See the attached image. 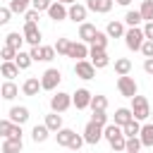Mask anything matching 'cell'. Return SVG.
Masks as SVG:
<instances>
[{
    "label": "cell",
    "instance_id": "obj_1",
    "mask_svg": "<svg viewBox=\"0 0 153 153\" xmlns=\"http://www.w3.org/2000/svg\"><path fill=\"white\" fill-rule=\"evenodd\" d=\"M131 117L136 120V122H143V120H148V115H151V105H148V98L146 96H134L131 98Z\"/></svg>",
    "mask_w": 153,
    "mask_h": 153
},
{
    "label": "cell",
    "instance_id": "obj_2",
    "mask_svg": "<svg viewBox=\"0 0 153 153\" xmlns=\"http://www.w3.org/2000/svg\"><path fill=\"white\" fill-rule=\"evenodd\" d=\"M60 81H62L60 69H57V67H50V69H45L43 76H41V91H55Z\"/></svg>",
    "mask_w": 153,
    "mask_h": 153
},
{
    "label": "cell",
    "instance_id": "obj_3",
    "mask_svg": "<svg viewBox=\"0 0 153 153\" xmlns=\"http://www.w3.org/2000/svg\"><path fill=\"white\" fill-rule=\"evenodd\" d=\"M122 38H124V45H127L129 50H141V43L146 41V38H143V31H141V26L127 29Z\"/></svg>",
    "mask_w": 153,
    "mask_h": 153
},
{
    "label": "cell",
    "instance_id": "obj_4",
    "mask_svg": "<svg viewBox=\"0 0 153 153\" xmlns=\"http://www.w3.org/2000/svg\"><path fill=\"white\" fill-rule=\"evenodd\" d=\"M29 55H31V62H50L55 57V48L53 45H31Z\"/></svg>",
    "mask_w": 153,
    "mask_h": 153
},
{
    "label": "cell",
    "instance_id": "obj_5",
    "mask_svg": "<svg viewBox=\"0 0 153 153\" xmlns=\"http://www.w3.org/2000/svg\"><path fill=\"white\" fill-rule=\"evenodd\" d=\"M69 105H72V93H65V91H57L55 96H50V110L53 112H65V110H69Z\"/></svg>",
    "mask_w": 153,
    "mask_h": 153
},
{
    "label": "cell",
    "instance_id": "obj_6",
    "mask_svg": "<svg viewBox=\"0 0 153 153\" xmlns=\"http://www.w3.org/2000/svg\"><path fill=\"white\" fill-rule=\"evenodd\" d=\"M117 91L124 96V98H134L136 96V91H139V86H136V81H134V76H120L117 79Z\"/></svg>",
    "mask_w": 153,
    "mask_h": 153
},
{
    "label": "cell",
    "instance_id": "obj_7",
    "mask_svg": "<svg viewBox=\"0 0 153 153\" xmlns=\"http://www.w3.org/2000/svg\"><path fill=\"white\" fill-rule=\"evenodd\" d=\"M84 143H91V146H96L100 139H103V127L100 124H96V122H88L86 127H84Z\"/></svg>",
    "mask_w": 153,
    "mask_h": 153
},
{
    "label": "cell",
    "instance_id": "obj_8",
    "mask_svg": "<svg viewBox=\"0 0 153 153\" xmlns=\"http://www.w3.org/2000/svg\"><path fill=\"white\" fill-rule=\"evenodd\" d=\"M22 36H24V41L29 45H41V29H38V24H26L24 22Z\"/></svg>",
    "mask_w": 153,
    "mask_h": 153
},
{
    "label": "cell",
    "instance_id": "obj_9",
    "mask_svg": "<svg viewBox=\"0 0 153 153\" xmlns=\"http://www.w3.org/2000/svg\"><path fill=\"white\" fill-rule=\"evenodd\" d=\"M29 108L26 105H14V108H10V115H7V120L12 122V124H26L29 122Z\"/></svg>",
    "mask_w": 153,
    "mask_h": 153
},
{
    "label": "cell",
    "instance_id": "obj_10",
    "mask_svg": "<svg viewBox=\"0 0 153 153\" xmlns=\"http://www.w3.org/2000/svg\"><path fill=\"white\" fill-rule=\"evenodd\" d=\"M88 62L96 67V69H103V67H108L110 65V57H108V53L105 50H98V48H88Z\"/></svg>",
    "mask_w": 153,
    "mask_h": 153
},
{
    "label": "cell",
    "instance_id": "obj_11",
    "mask_svg": "<svg viewBox=\"0 0 153 153\" xmlns=\"http://www.w3.org/2000/svg\"><path fill=\"white\" fill-rule=\"evenodd\" d=\"M74 74H76L79 79L88 81V79H93V76H96V67H93L88 60H79V62L74 65Z\"/></svg>",
    "mask_w": 153,
    "mask_h": 153
},
{
    "label": "cell",
    "instance_id": "obj_12",
    "mask_svg": "<svg viewBox=\"0 0 153 153\" xmlns=\"http://www.w3.org/2000/svg\"><path fill=\"white\" fill-rule=\"evenodd\" d=\"M91 91L88 88H76L74 93H72V105L76 108V110H84V108H88V103H91Z\"/></svg>",
    "mask_w": 153,
    "mask_h": 153
},
{
    "label": "cell",
    "instance_id": "obj_13",
    "mask_svg": "<svg viewBox=\"0 0 153 153\" xmlns=\"http://www.w3.org/2000/svg\"><path fill=\"white\" fill-rule=\"evenodd\" d=\"M86 14H88L86 5L74 2V5H69V7H67V19H72V22H76V24H84V22H86Z\"/></svg>",
    "mask_w": 153,
    "mask_h": 153
},
{
    "label": "cell",
    "instance_id": "obj_14",
    "mask_svg": "<svg viewBox=\"0 0 153 153\" xmlns=\"http://www.w3.org/2000/svg\"><path fill=\"white\" fill-rule=\"evenodd\" d=\"M67 57H74L76 62H79V60H86V57H88V45L81 43V41H72V43H69Z\"/></svg>",
    "mask_w": 153,
    "mask_h": 153
},
{
    "label": "cell",
    "instance_id": "obj_15",
    "mask_svg": "<svg viewBox=\"0 0 153 153\" xmlns=\"http://www.w3.org/2000/svg\"><path fill=\"white\" fill-rule=\"evenodd\" d=\"M86 10H91L96 14H105L112 10V2L110 0H86Z\"/></svg>",
    "mask_w": 153,
    "mask_h": 153
},
{
    "label": "cell",
    "instance_id": "obj_16",
    "mask_svg": "<svg viewBox=\"0 0 153 153\" xmlns=\"http://www.w3.org/2000/svg\"><path fill=\"white\" fill-rule=\"evenodd\" d=\"M48 17H50L53 22H65V19H67V7L53 0V5L48 7Z\"/></svg>",
    "mask_w": 153,
    "mask_h": 153
},
{
    "label": "cell",
    "instance_id": "obj_17",
    "mask_svg": "<svg viewBox=\"0 0 153 153\" xmlns=\"http://www.w3.org/2000/svg\"><path fill=\"white\" fill-rule=\"evenodd\" d=\"M38 91H41V79L38 76H29L22 84V93L24 96H38Z\"/></svg>",
    "mask_w": 153,
    "mask_h": 153
},
{
    "label": "cell",
    "instance_id": "obj_18",
    "mask_svg": "<svg viewBox=\"0 0 153 153\" xmlns=\"http://www.w3.org/2000/svg\"><path fill=\"white\" fill-rule=\"evenodd\" d=\"M124 24L122 22H108V26H105V36L108 38H122L124 36Z\"/></svg>",
    "mask_w": 153,
    "mask_h": 153
},
{
    "label": "cell",
    "instance_id": "obj_19",
    "mask_svg": "<svg viewBox=\"0 0 153 153\" xmlns=\"http://www.w3.org/2000/svg\"><path fill=\"white\" fill-rule=\"evenodd\" d=\"M17 93H19V88H17L14 81H5V84H0V98H5V100H14Z\"/></svg>",
    "mask_w": 153,
    "mask_h": 153
},
{
    "label": "cell",
    "instance_id": "obj_20",
    "mask_svg": "<svg viewBox=\"0 0 153 153\" xmlns=\"http://www.w3.org/2000/svg\"><path fill=\"white\" fill-rule=\"evenodd\" d=\"M139 141H141V146H153V124L148 122V124H141V131H139Z\"/></svg>",
    "mask_w": 153,
    "mask_h": 153
},
{
    "label": "cell",
    "instance_id": "obj_21",
    "mask_svg": "<svg viewBox=\"0 0 153 153\" xmlns=\"http://www.w3.org/2000/svg\"><path fill=\"white\" fill-rule=\"evenodd\" d=\"M96 31H98V29H96L93 24H88V22L79 24V38H81V43H91V38H93Z\"/></svg>",
    "mask_w": 153,
    "mask_h": 153
},
{
    "label": "cell",
    "instance_id": "obj_22",
    "mask_svg": "<svg viewBox=\"0 0 153 153\" xmlns=\"http://www.w3.org/2000/svg\"><path fill=\"white\" fill-rule=\"evenodd\" d=\"M134 117H131V110L129 108H117L115 110V122L112 124H117V127H124L127 122H131Z\"/></svg>",
    "mask_w": 153,
    "mask_h": 153
},
{
    "label": "cell",
    "instance_id": "obj_23",
    "mask_svg": "<svg viewBox=\"0 0 153 153\" xmlns=\"http://www.w3.org/2000/svg\"><path fill=\"white\" fill-rule=\"evenodd\" d=\"M43 124L48 127V131H57V129H62V115L50 112V115H45V122Z\"/></svg>",
    "mask_w": 153,
    "mask_h": 153
},
{
    "label": "cell",
    "instance_id": "obj_24",
    "mask_svg": "<svg viewBox=\"0 0 153 153\" xmlns=\"http://www.w3.org/2000/svg\"><path fill=\"white\" fill-rule=\"evenodd\" d=\"M48 136H50V131H48V127H45V124H36V127L31 129V139H33L36 143L48 141Z\"/></svg>",
    "mask_w": 153,
    "mask_h": 153
},
{
    "label": "cell",
    "instance_id": "obj_25",
    "mask_svg": "<svg viewBox=\"0 0 153 153\" xmlns=\"http://www.w3.org/2000/svg\"><path fill=\"white\" fill-rule=\"evenodd\" d=\"M22 43H24V36H22L19 31H10L7 38H5V45L14 48V50H22Z\"/></svg>",
    "mask_w": 153,
    "mask_h": 153
},
{
    "label": "cell",
    "instance_id": "obj_26",
    "mask_svg": "<svg viewBox=\"0 0 153 153\" xmlns=\"http://www.w3.org/2000/svg\"><path fill=\"white\" fill-rule=\"evenodd\" d=\"M115 72H117V76H127V74L131 72V60L117 57V60H115Z\"/></svg>",
    "mask_w": 153,
    "mask_h": 153
},
{
    "label": "cell",
    "instance_id": "obj_27",
    "mask_svg": "<svg viewBox=\"0 0 153 153\" xmlns=\"http://www.w3.org/2000/svg\"><path fill=\"white\" fill-rule=\"evenodd\" d=\"M139 131H141V122H136V120H131V122H127L122 127L124 139H134V136H139Z\"/></svg>",
    "mask_w": 153,
    "mask_h": 153
},
{
    "label": "cell",
    "instance_id": "obj_28",
    "mask_svg": "<svg viewBox=\"0 0 153 153\" xmlns=\"http://www.w3.org/2000/svg\"><path fill=\"white\" fill-rule=\"evenodd\" d=\"M0 74H2L7 81H12V79L19 74V69H17V65H14V62H2V65H0Z\"/></svg>",
    "mask_w": 153,
    "mask_h": 153
},
{
    "label": "cell",
    "instance_id": "obj_29",
    "mask_svg": "<svg viewBox=\"0 0 153 153\" xmlns=\"http://www.w3.org/2000/svg\"><path fill=\"white\" fill-rule=\"evenodd\" d=\"M139 14H141L143 22H153V0H141Z\"/></svg>",
    "mask_w": 153,
    "mask_h": 153
},
{
    "label": "cell",
    "instance_id": "obj_30",
    "mask_svg": "<svg viewBox=\"0 0 153 153\" xmlns=\"http://www.w3.org/2000/svg\"><path fill=\"white\" fill-rule=\"evenodd\" d=\"M91 48H98V50H105V48H108V36H105V31H96V33H93Z\"/></svg>",
    "mask_w": 153,
    "mask_h": 153
},
{
    "label": "cell",
    "instance_id": "obj_31",
    "mask_svg": "<svg viewBox=\"0 0 153 153\" xmlns=\"http://www.w3.org/2000/svg\"><path fill=\"white\" fill-rule=\"evenodd\" d=\"M72 136H74V131H72V129H67V127H62V129H57V131H55V139H57V143H60V146H69Z\"/></svg>",
    "mask_w": 153,
    "mask_h": 153
},
{
    "label": "cell",
    "instance_id": "obj_32",
    "mask_svg": "<svg viewBox=\"0 0 153 153\" xmlns=\"http://www.w3.org/2000/svg\"><path fill=\"white\" fill-rule=\"evenodd\" d=\"M22 146H24L22 141H14V139H5L0 151H2V153H22Z\"/></svg>",
    "mask_w": 153,
    "mask_h": 153
},
{
    "label": "cell",
    "instance_id": "obj_33",
    "mask_svg": "<svg viewBox=\"0 0 153 153\" xmlns=\"http://www.w3.org/2000/svg\"><path fill=\"white\" fill-rule=\"evenodd\" d=\"M29 5H31V0H10V12L12 14H24L29 10Z\"/></svg>",
    "mask_w": 153,
    "mask_h": 153
},
{
    "label": "cell",
    "instance_id": "obj_34",
    "mask_svg": "<svg viewBox=\"0 0 153 153\" xmlns=\"http://www.w3.org/2000/svg\"><path fill=\"white\" fill-rule=\"evenodd\" d=\"M143 19H141V14H139V10H129L127 14H124V24L129 26V29H134V26H139Z\"/></svg>",
    "mask_w": 153,
    "mask_h": 153
},
{
    "label": "cell",
    "instance_id": "obj_35",
    "mask_svg": "<svg viewBox=\"0 0 153 153\" xmlns=\"http://www.w3.org/2000/svg\"><path fill=\"white\" fill-rule=\"evenodd\" d=\"M14 65H17V69H29L31 67V55L24 53V50H19L17 57H14Z\"/></svg>",
    "mask_w": 153,
    "mask_h": 153
},
{
    "label": "cell",
    "instance_id": "obj_36",
    "mask_svg": "<svg viewBox=\"0 0 153 153\" xmlns=\"http://www.w3.org/2000/svg\"><path fill=\"white\" fill-rule=\"evenodd\" d=\"M88 108H91V110H105V108H108V98H105L103 93H96V96H91Z\"/></svg>",
    "mask_w": 153,
    "mask_h": 153
},
{
    "label": "cell",
    "instance_id": "obj_37",
    "mask_svg": "<svg viewBox=\"0 0 153 153\" xmlns=\"http://www.w3.org/2000/svg\"><path fill=\"white\" fill-rule=\"evenodd\" d=\"M117 134H122V127H117V124H105L103 127V139L105 141H112Z\"/></svg>",
    "mask_w": 153,
    "mask_h": 153
},
{
    "label": "cell",
    "instance_id": "obj_38",
    "mask_svg": "<svg viewBox=\"0 0 153 153\" xmlns=\"http://www.w3.org/2000/svg\"><path fill=\"white\" fill-rule=\"evenodd\" d=\"M69 43H72L69 38H57V43H55L53 48H55L57 55H65V57H67V53H69Z\"/></svg>",
    "mask_w": 153,
    "mask_h": 153
},
{
    "label": "cell",
    "instance_id": "obj_39",
    "mask_svg": "<svg viewBox=\"0 0 153 153\" xmlns=\"http://www.w3.org/2000/svg\"><path fill=\"white\" fill-rule=\"evenodd\" d=\"M17 53H19V50H14V48H10V45H2V48H0V57H2V62H14Z\"/></svg>",
    "mask_w": 153,
    "mask_h": 153
},
{
    "label": "cell",
    "instance_id": "obj_40",
    "mask_svg": "<svg viewBox=\"0 0 153 153\" xmlns=\"http://www.w3.org/2000/svg\"><path fill=\"white\" fill-rule=\"evenodd\" d=\"M124 141H127L124 134H117V136H115L112 141H108V143H110V148H112L115 153H124Z\"/></svg>",
    "mask_w": 153,
    "mask_h": 153
},
{
    "label": "cell",
    "instance_id": "obj_41",
    "mask_svg": "<svg viewBox=\"0 0 153 153\" xmlns=\"http://www.w3.org/2000/svg\"><path fill=\"white\" fill-rule=\"evenodd\" d=\"M139 151H141V141H139V136L124 141V153H139Z\"/></svg>",
    "mask_w": 153,
    "mask_h": 153
},
{
    "label": "cell",
    "instance_id": "obj_42",
    "mask_svg": "<svg viewBox=\"0 0 153 153\" xmlns=\"http://www.w3.org/2000/svg\"><path fill=\"white\" fill-rule=\"evenodd\" d=\"M91 122H96V124H100V127L110 124V122H108V115H105V110H93V115H91Z\"/></svg>",
    "mask_w": 153,
    "mask_h": 153
},
{
    "label": "cell",
    "instance_id": "obj_43",
    "mask_svg": "<svg viewBox=\"0 0 153 153\" xmlns=\"http://www.w3.org/2000/svg\"><path fill=\"white\" fill-rule=\"evenodd\" d=\"M50 5H53V0H31V10H36L38 14L41 12H48Z\"/></svg>",
    "mask_w": 153,
    "mask_h": 153
},
{
    "label": "cell",
    "instance_id": "obj_44",
    "mask_svg": "<svg viewBox=\"0 0 153 153\" xmlns=\"http://www.w3.org/2000/svg\"><path fill=\"white\" fill-rule=\"evenodd\" d=\"M7 139L22 141V124H12V127H10V134H7Z\"/></svg>",
    "mask_w": 153,
    "mask_h": 153
},
{
    "label": "cell",
    "instance_id": "obj_45",
    "mask_svg": "<svg viewBox=\"0 0 153 153\" xmlns=\"http://www.w3.org/2000/svg\"><path fill=\"white\" fill-rule=\"evenodd\" d=\"M81 146H84V136H81V134H74V136H72V141H69V146H67V148H72V151H79V148H81Z\"/></svg>",
    "mask_w": 153,
    "mask_h": 153
},
{
    "label": "cell",
    "instance_id": "obj_46",
    "mask_svg": "<svg viewBox=\"0 0 153 153\" xmlns=\"http://www.w3.org/2000/svg\"><path fill=\"white\" fill-rule=\"evenodd\" d=\"M24 22L26 24H38V12L36 10H26L24 12Z\"/></svg>",
    "mask_w": 153,
    "mask_h": 153
},
{
    "label": "cell",
    "instance_id": "obj_47",
    "mask_svg": "<svg viewBox=\"0 0 153 153\" xmlns=\"http://www.w3.org/2000/svg\"><path fill=\"white\" fill-rule=\"evenodd\" d=\"M141 53H143V57H153V41H143L141 43Z\"/></svg>",
    "mask_w": 153,
    "mask_h": 153
},
{
    "label": "cell",
    "instance_id": "obj_48",
    "mask_svg": "<svg viewBox=\"0 0 153 153\" xmlns=\"http://www.w3.org/2000/svg\"><path fill=\"white\" fill-rule=\"evenodd\" d=\"M10 17H12V12H10V7H0V26H5V24H10Z\"/></svg>",
    "mask_w": 153,
    "mask_h": 153
},
{
    "label": "cell",
    "instance_id": "obj_49",
    "mask_svg": "<svg viewBox=\"0 0 153 153\" xmlns=\"http://www.w3.org/2000/svg\"><path fill=\"white\" fill-rule=\"evenodd\" d=\"M10 127H12V122H10V120H0V136H2V139H7Z\"/></svg>",
    "mask_w": 153,
    "mask_h": 153
},
{
    "label": "cell",
    "instance_id": "obj_50",
    "mask_svg": "<svg viewBox=\"0 0 153 153\" xmlns=\"http://www.w3.org/2000/svg\"><path fill=\"white\" fill-rule=\"evenodd\" d=\"M141 31H143V38L146 41H153V22H146Z\"/></svg>",
    "mask_w": 153,
    "mask_h": 153
},
{
    "label": "cell",
    "instance_id": "obj_51",
    "mask_svg": "<svg viewBox=\"0 0 153 153\" xmlns=\"http://www.w3.org/2000/svg\"><path fill=\"white\" fill-rule=\"evenodd\" d=\"M143 72L146 74H153V57H146L143 60Z\"/></svg>",
    "mask_w": 153,
    "mask_h": 153
},
{
    "label": "cell",
    "instance_id": "obj_52",
    "mask_svg": "<svg viewBox=\"0 0 153 153\" xmlns=\"http://www.w3.org/2000/svg\"><path fill=\"white\" fill-rule=\"evenodd\" d=\"M55 2H60V5H65V7H67V5H74L76 0H55Z\"/></svg>",
    "mask_w": 153,
    "mask_h": 153
},
{
    "label": "cell",
    "instance_id": "obj_53",
    "mask_svg": "<svg viewBox=\"0 0 153 153\" xmlns=\"http://www.w3.org/2000/svg\"><path fill=\"white\" fill-rule=\"evenodd\" d=\"M112 2H117V5H122V7H127V5L131 2V0H112Z\"/></svg>",
    "mask_w": 153,
    "mask_h": 153
},
{
    "label": "cell",
    "instance_id": "obj_54",
    "mask_svg": "<svg viewBox=\"0 0 153 153\" xmlns=\"http://www.w3.org/2000/svg\"><path fill=\"white\" fill-rule=\"evenodd\" d=\"M148 117H151V124H153V112H151V115H148Z\"/></svg>",
    "mask_w": 153,
    "mask_h": 153
},
{
    "label": "cell",
    "instance_id": "obj_55",
    "mask_svg": "<svg viewBox=\"0 0 153 153\" xmlns=\"http://www.w3.org/2000/svg\"><path fill=\"white\" fill-rule=\"evenodd\" d=\"M110 2H112V0H110Z\"/></svg>",
    "mask_w": 153,
    "mask_h": 153
},
{
    "label": "cell",
    "instance_id": "obj_56",
    "mask_svg": "<svg viewBox=\"0 0 153 153\" xmlns=\"http://www.w3.org/2000/svg\"><path fill=\"white\" fill-rule=\"evenodd\" d=\"M0 153H2V151H0Z\"/></svg>",
    "mask_w": 153,
    "mask_h": 153
}]
</instances>
